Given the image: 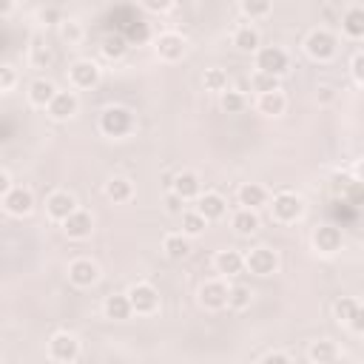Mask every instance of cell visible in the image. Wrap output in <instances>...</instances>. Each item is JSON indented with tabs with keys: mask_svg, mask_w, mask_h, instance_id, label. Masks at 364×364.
<instances>
[{
	"mask_svg": "<svg viewBox=\"0 0 364 364\" xmlns=\"http://www.w3.org/2000/svg\"><path fill=\"white\" fill-rule=\"evenodd\" d=\"M179 217H182V233H185V237H199V233L205 230L208 219L199 211H182Z\"/></svg>",
	"mask_w": 364,
	"mask_h": 364,
	"instance_id": "83f0119b",
	"label": "cell"
},
{
	"mask_svg": "<svg viewBox=\"0 0 364 364\" xmlns=\"http://www.w3.org/2000/svg\"><path fill=\"white\" fill-rule=\"evenodd\" d=\"M313 245L319 253H336L342 248V230L336 225H319L313 230Z\"/></svg>",
	"mask_w": 364,
	"mask_h": 364,
	"instance_id": "8fae6325",
	"label": "cell"
},
{
	"mask_svg": "<svg viewBox=\"0 0 364 364\" xmlns=\"http://www.w3.org/2000/svg\"><path fill=\"white\" fill-rule=\"evenodd\" d=\"M319 100H322V102L333 100V89H327V86H325V89H319Z\"/></svg>",
	"mask_w": 364,
	"mask_h": 364,
	"instance_id": "bcb514c9",
	"label": "cell"
},
{
	"mask_svg": "<svg viewBox=\"0 0 364 364\" xmlns=\"http://www.w3.org/2000/svg\"><path fill=\"white\" fill-rule=\"evenodd\" d=\"M171 3H174V0H143V6L148 12H165Z\"/></svg>",
	"mask_w": 364,
	"mask_h": 364,
	"instance_id": "7bdbcfd3",
	"label": "cell"
},
{
	"mask_svg": "<svg viewBox=\"0 0 364 364\" xmlns=\"http://www.w3.org/2000/svg\"><path fill=\"white\" fill-rule=\"evenodd\" d=\"M233 228H237V233H242V237H248V233H256L259 217L253 214V208H242V211L233 217Z\"/></svg>",
	"mask_w": 364,
	"mask_h": 364,
	"instance_id": "4316f807",
	"label": "cell"
},
{
	"mask_svg": "<svg viewBox=\"0 0 364 364\" xmlns=\"http://www.w3.org/2000/svg\"><path fill=\"white\" fill-rule=\"evenodd\" d=\"M202 83H205L208 91H225L228 89V74L222 69H205Z\"/></svg>",
	"mask_w": 364,
	"mask_h": 364,
	"instance_id": "1f68e13d",
	"label": "cell"
},
{
	"mask_svg": "<svg viewBox=\"0 0 364 364\" xmlns=\"http://www.w3.org/2000/svg\"><path fill=\"white\" fill-rule=\"evenodd\" d=\"M32 63L37 69H48L51 63H55V55H51V48H46V46H35L32 48Z\"/></svg>",
	"mask_w": 364,
	"mask_h": 364,
	"instance_id": "f35d334b",
	"label": "cell"
},
{
	"mask_svg": "<svg viewBox=\"0 0 364 364\" xmlns=\"http://www.w3.org/2000/svg\"><path fill=\"white\" fill-rule=\"evenodd\" d=\"M69 74H71V83L77 89H94L100 83V69L91 60H77Z\"/></svg>",
	"mask_w": 364,
	"mask_h": 364,
	"instance_id": "30bf717a",
	"label": "cell"
},
{
	"mask_svg": "<svg viewBox=\"0 0 364 364\" xmlns=\"http://www.w3.org/2000/svg\"><path fill=\"white\" fill-rule=\"evenodd\" d=\"M3 205L12 217H26V214H32L35 197L29 188H9V194L3 197Z\"/></svg>",
	"mask_w": 364,
	"mask_h": 364,
	"instance_id": "9c48e42d",
	"label": "cell"
},
{
	"mask_svg": "<svg viewBox=\"0 0 364 364\" xmlns=\"http://www.w3.org/2000/svg\"><path fill=\"white\" fill-rule=\"evenodd\" d=\"M222 109L228 114H239L245 109V97L239 91H222Z\"/></svg>",
	"mask_w": 364,
	"mask_h": 364,
	"instance_id": "d590c367",
	"label": "cell"
},
{
	"mask_svg": "<svg viewBox=\"0 0 364 364\" xmlns=\"http://www.w3.org/2000/svg\"><path fill=\"white\" fill-rule=\"evenodd\" d=\"M60 37L66 43H77L83 37V29H80V23H74V20H63L60 23Z\"/></svg>",
	"mask_w": 364,
	"mask_h": 364,
	"instance_id": "74e56055",
	"label": "cell"
},
{
	"mask_svg": "<svg viewBox=\"0 0 364 364\" xmlns=\"http://www.w3.org/2000/svg\"><path fill=\"white\" fill-rule=\"evenodd\" d=\"M242 268H245V259H242V253H237V251H222V253L217 256V271H219V273L237 276Z\"/></svg>",
	"mask_w": 364,
	"mask_h": 364,
	"instance_id": "d4e9b609",
	"label": "cell"
},
{
	"mask_svg": "<svg viewBox=\"0 0 364 364\" xmlns=\"http://www.w3.org/2000/svg\"><path fill=\"white\" fill-rule=\"evenodd\" d=\"M256 69L259 71H268V74H284L288 71V51L279 48V46H265L256 51Z\"/></svg>",
	"mask_w": 364,
	"mask_h": 364,
	"instance_id": "3957f363",
	"label": "cell"
},
{
	"mask_svg": "<svg viewBox=\"0 0 364 364\" xmlns=\"http://www.w3.org/2000/svg\"><path fill=\"white\" fill-rule=\"evenodd\" d=\"M197 211H199L205 219H219V217H225V211H228V202H225L219 194H205V197H199Z\"/></svg>",
	"mask_w": 364,
	"mask_h": 364,
	"instance_id": "d6986e66",
	"label": "cell"
},
{
	"mask_svg": "<svg viewBox=\"0 0 364 364\" xmlns=\"http://www.w3.org/2000/svg\"><path fill=\"white\" fill-rule=\"evenodd\" d=\"M106 316L114 319V322H125L128 316H131V302H128V293H114L106 299Z\"/></svg>",
	"mask_w": 364,
	"mask_h": 364,
	"instance_id": "44dd1931",
	"label": "cell"
},
{
	"mask_svg": "<svg viewBox=\"0 0 364 364\" xmlns=\"http://www.w3.org/2000/svg\"><path fill=\"white\" fill-rule=\"evenodd\" d=\"M57 94L55 83H48V80H35L29 86V100L35 102V106H48V100Z\"/></svg>",
	"mask_w": 364,
	"mask_h": 364,
	"instance_id": "484cf974",
	"label": "cell"
},
{
	"mask_svg": "<svg viewBox=\"0 0 364 364\" xmlns=\"http://www.w3.org/2000/svg\"><path fill=\"white\" fill-rule=\"evenodd\" d=\"M163 251L168 259H174V262H182V259L191 253V242H188L185 233H171V237H165V242H163Z\"/></svg>",
	"mask_w": 364,
	"mask_h": 364,
	"instance_id": "ac0fdd59",
	"label": "cell"
},
{
	"mask_svg": "<svg viewBox=\"0 0 364 364\" xmlns=\"http://www.w3.org/2000/svg\"><path fill=\"white\" fill-rule=\"evenodd\" d=\"M63 230L69 233V239H86L94 230V219H91L89 211H77L74 208V211L63 219Z\"/></svg>",
	"mask_w": 364,
	"mask_h": 364,
	"instance_id": "ba28073f",
	"label": "cell"
},
{
	"mask_svg": "<svg viewBox=\"0 0 364 364\" xmlns=\"http://www.w3.org/2000/svg\"><path fill=\"white\" fill-rule=\"evenodd\" d=\"M265 361H268V364H273V361L288 364V361H291V356H284V353H268V356H265Z\"/></svg>",
	"mask_w": 364,
	"mask_h": 364,
	"instance_id": "f6af8a7d",
	"label": "cell"
},
{
	"mask_svg": "<svg viewBox=\"0 0 364 364\" xmlns=\"http://www.w3.org/2000/svg\"><path fill=\"white\" fill-rule=\"evenodd\" d=\"M171 188H174V194L182 197V199H194V197H199V176H197L194 171H182V174L174 176Z\"/></svg>",
	"mask_w": 364,
	"mask_h": 364,
	"instance_id": "e0dca14e",
	"label": "cell"
},
{
	"mask_svg": "<svg viewBox=\"0 0 364 364\" xmlns=\"http://www.w3.org/2000/svg\"><path fill=\"white\" fill-rule=\"evenodd\" d=\"M77 106H80V102H77V97L71 91H57L55 97L48 100L46 109H48V114L55 120H69V117L77 114Z\"/></svg>",
	"mask_w": 364,
	"mask_h": 364,
	"instance_id": "4fadbf2b",
	"label": "cell"
},
{
	"mask_svg": "<svg viewBox=\"0 0 364 364\" xmlns=\"http://www.w3.org/2000/svg\"><path fill=\"white\" fill-rule=\"evenodd\" d=\"M100 131L106 134V137H125V134H131L134 131V114L122 109V106H111L102 111L100 117Z\"/></svg>",
	"mask_w": 364,
	"mask_h": 364,
	"instance_id": "6da1fadb",
	"label": "cell"
},
{
	"mask_svg": "<svg viewBox=\"0 0 364 364\" xmlns=\"http://www.w3.org/2000/svg\"><path fill=\"white\" fill-rule=\"evenodd\" d=\"M284 106H288V100H284V94L276 89V91H265L262 97H259V111L268 114V117H279L284 114Z\"/></svg>",
	"mask_w": 364,
	"mask_h": 364,
	"instance_id": "7402d4cb",
	"label": "cell"
},
{
	"mask_svg": "<svg viewBox=\"0 0 364 364\" xmlns=\"http://www.w3.org/2000/svg\"><path fill=\"white\" fill-rule=\"evenodd\" d=\"M12 12V0H0V15H9Z\"/></svg>",
	"mask_w": 364,
	"mask_h": 364,
	"instance_id": "c3c4849f",
	"label": "cell"
},
{
	"mask_svg": "<svg viewBox=\"0 0 364 364\" xmlns=\"http://www.w3.org/2000/svg\"><path fill=\"white\" fill-rule=\"evenodd\" d=\"M302 214H304L302 197H296V194H291V191L273 197V217H276L279 222H296Z\"/></svg>",
	"mask_w": 364,
	"mask_h": 364,
	"instance_id": "277c9868",
	"label": "cell"
},
{
	"mask_svg": "<svg viewBox=\"0 0 364 364\" xmlns=\"http://www.w3.org/2000/svg\"><path fill=\"white\" fill-rule=\"evenodd\" d=\"M251 83H253V89H256L259 94H265V91H276V89H279V77H276V74H268V71H256Z\"/></svg>",
	"mask_w": 364,
	"mask_h": 364,
	"instance_id": "e575fe53",
	"label": "cell"
},
{
	"mask_svg": "<svg viewBox=\"0 0 364 364\" xmlns=\"http://www.w3.org/2000/svg\"><path fill=\"white\" fill-rule=\"evenodd\" d=\"M9 188H12L9 174H6V171H0V197H6V194H9Z\"/></svg>",
	"mask_w": 364,
	"mask_h": 364,
	"instance_id": "ee69618b",
	"label": "cell"
},
{
	"mask_svg": "<svg viewBox=\"0 0 364 364\" xmlns=\"http://www.w3.org/2000/svg\"><path fill=\"white\" fill-rule=\"evenodd\" d=\"M304 48L313 60H330L336 55V48H339V40H336V35H330L327 29H316V32L307 35Z\"/></svg>",
	"mask_w": 364,
	"mask_h": 364,
	"instance_id": "7a4b0ae2",
	"label": "cell"
},
{
	"mask_svg": "<svg viewBox=\"0 0 364 364\" xmlns=\"http://www.w3.org/2000/svg\"><path fill=\"white\" fill-rule=\"evenodd\" d=\"M182 202H185V199H182V197H176V194L171 191V194H168V199H165V208H168V214L179 217V214H182Z\"/></svg>",
	"mask_w": 364,
	"mask_h": 364,
	"instance_id": "b9f144b4",
	"label": "cell"
},
{
	"mask_svg": "<svg viewBox=\"0 0 364 364\" xmlns=\"http://www.w3.org/2000/svg\"><path fill=\"white\" fill-rule=\"evenodd\" d=\"M336 316H339V322H350L353 325V330H361V307H358V302L356 299H339L336 302Z\"/></svg>",
	"mask_w": 364,
	"mask_h": 364,
	"instance_id": "ffe728a7",
	"label": "cell"
},
{
	"mask_svg": "<svg viewBox=\"0 0 364 364\" xmlns=\"http://www.w3.org/2000/svg\"><path fill=\"white\" fill-rule=\"evenodd\" d=\"M242 12L248 17H265L271 12V0H242Z\"/></svg>",
	"mask_w": 364,
	"mask_h": 364,
	"instance_id": "8d00e7d4",
	"label": "cell"
},
{
	"mask_svg": "<svg viewBox=\"0 0 364 364\" xmlns=\"http://www.w3.org/2000/svg\"><path fill=\"white\" fill-rule=\"evenodd\" d=\"M199 302L211 310H222L228 304V288L222 282H205L199 288Z\"/></svg>",
	"mask_w": 364,
	"mask_h": 364,
	"instance_id": "5bb4252c",
	"label": "cell"
},
{
	"mask_svg": "<svg viewBox=\"0 0 364 364\" xmlns=\"http://www.w3.org/2000/svg\"><path fill=\"white\" fill-rule=\"evenodd\" d=\"M40 17H43V20H57V12H55V9H43Z\"/></svg>",
	"mask_w": 364,
	"mask_h": 364,
	"instance_id": "7dc6e473",
	"label": "cell"
},
{
	"mask_svg": "<svg viewBox=\"0 0 364 364\" xmlns=\"http://www.w3.org/2000/svg\"><path fill=\"white\" fill-rule=\"evenodd\" d=\"M125 48H128V43H125V37H120V35H109L106 40H102V51H106V57H111V60L122 57Z\"/></svg>",
	"mask_w": 364,
	"mask_h": 364,
	"instance_id": "836d02e7",
	"label": "cell"
},
{
	"mask_svg": "<svg viewBox=\"0 0 364 364\" xmlns=\"http://www.w3.org/2000/svg\"><path fill=\"white\" fill-rule=\"evenodd\" d=\"M48 356L55 361H74L80 356V342L71 333H55L48 342Z\"/></svg>",
	"mask_w": 364,
	"mask_h": 364,
	"instance_id": "5b68a950",
	"label": "cell"
},
{
	"mask_svg": "<svg viewBox=\"0 0 364 364\" xmlns=\"http://www.w3.org/2000/svg\"><path fill=\"white\" fill-rule=\"evenodd\" d=\"M350 71H353V80H356V83H361V80H364V55H361V51H358V55H353Z\"/></svg>",
	"mask_w": 364,
	"mask_h": 364,
	"instance_id": "60d3db41",
	"label": "cell"
},
{
	"mask_svg": "<svg viewBox=\"0 0 364 364\" xmlns=\"http://www.w3.org/2000/svg\"><path fill=\"white\" fill-rule=\"evenodd\" d=\"M233 46H237L239 51H256L259 48V32L253 29V26H242V29L233 35Z\"/></svg>",
	"mask_w": 364,
	"mask_h": 364,
	"instance_id": "f1b7e54d",
	"label": "cell"
},
{
	"mask_svg": "<svg viewBox=\"0 0 364 364\" xmlns=\"http://www.w3.org/2000/svg\"><path fill=\"white\" fill-rule=\"evenodd\" d=\"M336 356H339V350H336L333 342H316L313 347H310V361L330 364V361H336Z\"/></svg>",
	"mask_w": 364,
	"mask_h": 364,
	"instance_id": "4dcf8cb0",
	"label": "cell"
},
{
	"mask_svg": "<svg viewBox=\"0 0 364 364\" xmlns=\"http://www.w3.org/2000/svg\"><path fill=\"white\" fill-rule=\"evenodd\" d=\"M251 291L245 288V284H233V288H228V304L230 307H237V310H245L251 307Z\"/></svg>",
	"mask_w": 364,
	"mask_h": 364,
	"instance_id": "d6a6232c",
	"label": "cell"
},
{
	"mask_svg": "<svg viewBox=\"0 0 364 364\" xmlns=\"http://www.w3.org/2000/svg\"><path fill=\"white\" fill-rule=\"evenodd\" d=\"M69 279L74 284H80V288H89V284H94L100 279V268L91 262V259H74L69 265Z\"/></svg>",
	"mask_w": 364,
	"mask_h": 364,
	"instance_id": "7c38bea8",
	"label": "cell"
},
{
	"mask_svg": "<svg viewBox=\"0 0 364 364\" xmlns=\"http://www.w3.org/2000/svg\"><path fill=\"white\" fill-rule=\"evenodd\" d=\"M74 208H77V202H74V197L66 194V191H57V194H51V197L46 199L48 217H51V219H60V222L74 211Z\"/></svg>",
	"mask_w": 364,
	"mask_h": 364,
	"instance_id": "9a60e30c",
	"label": "cell"
},
{
	"mask_svg": "<svg viewBox=\"0 0 364 364\" xmlns=\"http://www.w3.org/2000/svg\"><path fill=\"white\" fill-rule=\"evenodd\" d=\"M245 265H248L251 273H256V276H271V273H276V268H279V256H276L271 248H256V251L248 253Z\"/></svg>",
	"mask_w": 364,
	"mask_h": 364,
	"instance_id": "8992f818",
	"label": "cell"
},
{
	"mask_svg": "<svg viewBox=\"0 0 364 364\" xmlns=\"http://www.w3.org/2000/svg\"><path fill=\"white\" fill-rule=\"evenodd\" d=\"M157 51H160L163 60H171V63H174V60H179L182 55H185V40H182V35H174V32L160 35Z\"/></svg>",
	"mask_w": 364,
	"mask_h": 364,
	"instance_id": "2e32d148",
	"label": "cell"
},
{
	"mask_svg": "<svg viewBox=\"0 0 364 364\" xmlns=\"http://www.w3.org/2000/svg\"><path fill=\"white\" fill-rule=\"evenodd\" d=\"M128 302H131V310H137V313H154L160 304V296L151 284L143 282V284H134V288L128 291Z\"/></svg>",
	"mask_w": 364,
	"mask_h": 364,
	"instance_id": "52a82bcc",
	"label": "cell"
},
{
	"mask_svg": "<svg viewBox=\"0 0 364 364\" xmlns=\"http://www.w3.org/2000/svg\"><path fill=\"white\" fill-rule=\"evenodd\" d=\"M106 197L114 199V202H128L134 197V185L125 176H114V179L106 182Z\"/></svg>",
	"mask_w": 364,
	"mask_h": 364,
	"instance_id": "603a6c76",
	"label": "cell"
},
{
	"mask_svg": "<svg viewBox=\"0 0 364 364\" xmlns=\"http://www.w3.org/2000/svg\"><path fill=\"white\" fill-rule=\"evenodd\" d=\"M265 199H268V191L259 182H245L239 188V202L245 208H259V205H265Z\"/></svg>",
	"mask_w": 364,
	"mask_h": 364,
	"instance_id": "cb8c5ba5",
	"label": "cell"
},
{
	"mask_svg": "<svg viewBox=\"0 0 364 364\" xmlns=\"http://www.w3.org/2000/svg\"><path fill=\"white\" fill-rule=\"evenodd\" d=\"M17 83V71L12 66H0V91H9Z\"/></svg>",
	"mask_w": 364,
	"mask_h": 364,
	"instance_id": "ab89813d",
	"label": "cell"
},
{
	"mask_svg": "<svg viewBox=\"0 0 364 364\" xmlns=\"http://www.w3.org/2000/svg\"><path fill=\"white\" fill-rule=\"evenodd\" d=\"M345 32H347V37H353V40H358L361 35H364V12L361 9H350L347 15H345Z\"/></svg>",
	"mask_w": 364,
	"mask_h": 364,
	"instance_id": "f546056e",
	"label": "cell"
},
{
	"mask_svg": "<svg viewBox=\"0 0 364 364\" xmlns=\"http://www.w3.org/2000/svg\"><path fill=\"white\" fill-rule=\"evenodd\" d=\"M330 3H345V0H330Z\"/></svg>",
	"mask_w": 364,
	"mask_h": 364,
	"instance_id": "681fc988",
	"label": "cell"
}]
</instances>
